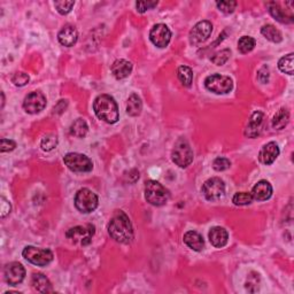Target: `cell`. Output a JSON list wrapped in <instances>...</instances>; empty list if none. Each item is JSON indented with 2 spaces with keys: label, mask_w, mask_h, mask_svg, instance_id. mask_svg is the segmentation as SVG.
I'll use <instances>...</instances> for the list:
<instances>
[{
  "label": "cell",
  "mask_w": 294,
  "mask_h": 294,
  "mask_svg": "<svg viewBox=\"0 0 294 294\" xmlns=\"http://www.w3.org/2000/svg\"><path fill=\"white\" fill-rule=\"evenodd\" d=\"M150 39L156 47L164 48L170 43L171 33L166 24L157 23L150 31Z\"/></svg>",
  "instance_id": "5bb4252c"
},
{
  "label": "cell",
  "mask_w": 294,
  "mask_h": 294,
  "mask_svg": "<svg viewBox=\"0 0 294 294\" xmlns=\"http://www.w3.org/2000/svg\"><path fill=\"white\" fill-rule=\"evenodd\" d=\"M230 54H231L230 49H222V51L215 53L214 56L211 57V61L214 62L216 66H223L224 63L229 60Z\"/></svg>",
  "instance_id": "d6a6232c"
},
{
  "label": "cell",
  "mask_w": 294,
  "mask_h": 294,
  "mask_svg": "<svg viewBox=\"0 0 294 294\" xmlns=\"http://www.w3.org/2000/svg\"><path fill=\"white\" fill-rule=\"evenodd\" d=\"M278 155H279L278 145L275 142H270L268 144H265L264 146L261 148L260 154H259V160L261 164L269 166L271 164H274L275 160L278 157Z\"/></svg>",
  "instance_id": "9a60e30c"
},
{
  "label": "cell",
  "mask_w": 294,
  "mask_h": 294,
  "mask_svg": "<svg viewBox=\"0 0 294 294\" xmlns=\"http://www.w3.org/2000/svg\"><path fill=\"white\" fill-rule=\"evenodd\" d=\"M257 79L260 81L261 83H266L269 81V69L268 67H262L261 69L257 72Z\"/></svg>",
  "instance_id": "60d3db41"
},
{
  "label": "cell",
  "mask_w": 294,
  "mask_h": 294,
  "mask_svg": "<svg viewBox=\"0 0 294 294\" xmlns=\"http://www.w3.org/2000/svg\"><path fill=\"white\" fill-rule=\"evenodd\" d=\"M216 6L219 7L221 12L225 13V14H231L234 12L237 7V2H232V0H225V2H217Z\"/></svg>",
  "instance_id": "836d02e7"
},
{
  "label": "cell",
  "mask_w": 294,
  "mask_h": 294,
  "mask_svg": "<svg viewBox=\"0 0 294 294\" xmlns=\"http://www.w3.org/2000/svg\"><path fill=\"white\" fill-rule=\"evenodd\" d=\"M293 58H294V54L289 53L287 54V56H285L280 59V60L278 61L279 70L284 72V74L293 75Z\"/></svg>",
  "instance_id": "f1b7e54d"
},
{
  "label": "cell",
  "mask_w": 294,
  "mask_h": 294,
  "mask_svg": "<svg viewBox=\"0 0 294 294\" xmlns=\"http://www.w3.org/2000/svg\"><path fill=\"white\" fill-rule=\"evenodd\" d=\"M22 255L30 263L38 266H45L53 261V253L47 248L26 246L22 252Z\"/></svg>",
  "instance_id": "8992f818"
},
{
  "label": "cell",
  "mask_w": 294,
  "mask_h": 294,
  "mask_svg": "<svg viewBox=\"0 0 294 294\" xmlns=\"http://www.w3.org/2000/svg\"><path fill=\"white\" fill-rule=\"evenodd\" d=\"M108 233L115 242L120 244H129L132 242L133 228L124 211L119 210L113 215L108 225Z\"/></svg>",
  "instance_id": "6da1fadb"
},
{
  "label": "cell",
  "mask_w": 294,
  "mask_h": 294,
  "mask_svg": "<svg viewBox=\"0 0 294 294\" xmlns=\"http://www.w3.org/2000/svg\"><path fill=\"white\" fill-rule=\"evenodd\" d=\"M143 110V102L142 99L138 94H131L128 99V103H126V113L130 116H138Z\"/></svg>",
  "instance_id": "cb8c5ba5"
},
{
  "label": "cell",
  "mask_w": 294,
  "mask_h": 294,
  "mask_svg": "<svg viewBox=\"0 0 294 294\" xmlns=\"http://www.w3.org/2000/svg\"><path fill=\"white\" fill-rule=\"evenodd\" d=\"M170 193L168 189L156 180H147L145 185V199L153 206H164L168 202Z\"/></svg>",
  "instance_id": "3957f363"
},
{
  "label": "cell",
  "mask_w": 294,
  "mask_h": 294,
  "mask_svg": "<svg viewBox=\"0 0 294 294\" xmlns=\"http://www.w3.org/2000/svg\"><path fill=\"white\" fill-rule=\"evenodd\" d=\"M261 34L263 35L266 39L270 40V42L276 43V44L280 43L283 40L282 33H280V31L273 24H266L262 26Z\"/></svg>",
  "instance_id": "484cf974"
},
{
  "label": "cell",
  "mask_w": 294,
  "mask_h": 294,
  "mask_svg": "<svg viewBox=\"0 0 294 294\" xmlns=\"http://www.w3.org/2000/svg\"><path fill=\"white\" fill-rule=\"evenodd\" d=\"M99 199L97 194L89 189H81L75 196V207L84 214H89L97 209Z\"/></svg>",
  "instance_id": "5b68a950"
},
{
  "label": "cell",
  "mask_w": 294,
  "mask_h": 294,
  "mask_svg": "<svg viewBox=\"0 0 294 294\" xmlns=\"http://www.w3.org/2000/svg\"><path fill=\"white\" fill-rule=\"evenodd\" d=\"M201 192L208 201H217L224 196L225 184L219 177L209 178L203 183Z\"/></svg>",
  "instance_id": "30bf717a"
},
{
  "label": "cell",
  "mask_w": 294,
  "mask_h": 294,
  "mask_svg": "<svg viewBox=\"0 0 294 294\" xmlns=\"http://www.w3.org/2000/svg\"><path fill=\"white\" fill-rule=\"evenodd\" d=\"M89 131L88 123L83 119H77L70 126V135L77 138H84Z\"/></svg>",
  "instance_id": "4316f807"
},
{
  "label": "cell",
  "mask_w": 294,
  "mask_h": 294,
  "mask_svg": "<svg viewBox=\"0 0 294 294\" xmlns=\"http://www.w3.org/2000/svg\"><path fill=\"white\" fill-rule=\"evenodd\" d=\"M57 145H58V137H57V135H54V133L46 135L42 139V142H40V146H42L43 151L45 152H49L54 150V148L57 147Z\"/></svg>",
  "instance_id": "4dcf8cb0"
},
{
  "label": "cell",
  "mask_w": 294,
  "mask_h": 294,
  "mask_svg": "<svg viewBox=\"0 0 294 294\" xmlns=\"http://www.w3.org/2000/svg\"><path fill=\"white\" fill-rule=\"evenodd\" d=\"M171 159L180 168H186L193 161V151L188 140L184 138L178 139L174 145L171 152Z\"/></svg>",
  "instance_id": "277c9868"
},
{
  "label": "cell",
  "mask_w": 294,
  "mask_h": 294,
  "mask_svg": "<svg viewBox=\"0 0 294 294\" xmlns=\"http://www.w3.org/2000/svg\"><path fill=\"white\" fill-rule=\"evenodd\" d=\"M131 71H132V63L124 60V59L116 60L112 65V74L114 75L116 79L126 78L131 74Z\"/></svg>",
  "instance_id": "ffe728a7"
},
{
  "label": "cell",
  "mask_w": 294,
  "mask_h": 294,
  "mask_svg": "<svg viewBox=\"0 0 294 294\" xmlns=\"http://www.w3.org/2000/svg\"><path fill=\"white\" fill-rule=\"evenodd\" d=\"M0 205H2V209H0L2 210V212H0V215H2V217L4 219V217H6L11 212L12 206H11V203L8 202L4 197H2V202H0Z\"/></svg>",
  "instance_id": "ab89813d"
},
{
  "label": "cell",
  "mask_w": 294,
  "mask_h": 294,
  "mask_svg": "<svg viewBox=\"0 0 294 294\" xmlns=\"http://www.w3.org/2000/svg\"><path fill=\"white\" fill-rule=\"evenodd\" d=\"M230 166H231V162L227 157H216L214 162H212V168L216 171L227 170L230 168Z\"/></svg>",
  "instance_id": "8d00e7d4"
},
{
  "label": "cell",
  "mask_w": 294,
  "mask_h": 294,
  "mask_svg": "<svg viewBox=\"0 0 294 294\" xmlns=\"http://www.w3.org/2000/svg\"><path fill=\"white\" fill-rule=\"evenodd\" d=\"M58 39L61 45L66 47H71L77 43L78 33L74 25H65L58 34Z\"/></svg>",
  "instance_id": "2e32d148"
},
{
  "label": "cell",
  "mask_w": 294,
  "mask_h": 294,
  "mask_svg": "<svg viewBox=\"0 0 294 294\" xmlns=\"http://www.w3.org/2000/svg\"><path fill=\"white\" fill-rule=\"evenodd\" d=\"M93 111L98 119L110 124H114L119 121V107L115 99L110 94H101L98 96L93 102Z\"/></svg>",
  "instance_id": "7a4b0ae2"
},
{
  "label": "cell",
  "mask_w": 294,
  "mask_h": 294,
  "mask_svg": "<svg viewBox=\"0 0 294 294\" xmlns=\"http://www.w3.org/2000/svg\"><path fill=\"white\" fill-rule=\"evenodd\" d=\"M45 107H46V97L42 92H31L24 98L23 108L29 114H38Z\"/></svg>",
  "instance_id": "7c38bea8"
},
{
  "label": "cell",
  "mask_w": 294,
  "mask_h": 294,
  "mask_svg": "<svg viewBox=\"0 0 294 294\" xmlns=\"http://www.w3.org/2000/svg\"><path fill=\"white\" fill-rule=\"evenodd\" d=\"M75 5V2H67V0H62V2H56L54 6H56L57 11L60 13L61 15H66L69 13L72 7Z\"/></svg>",
  "instance_id": "e575fe53"
},
{
  "label": "cell",
  "mask_w": 294,
  "mask_h": 294,
  "mask_svg": "<svg viewBox=\"0 0 294 294\" xmlns=\"http://www.w3.org/2000/svg\"><path fill=\"white\" fill-rule=\"evenodd\" d=\"M177 76H178V79L180 81V83H182L184 87H191V84L193 82V71L190 67L188 66H180L178 68V71H177Z\"/></svg>",
  "instance_id": "83f0119b"
},
{
  "label": "cell",
  "mask_w": 294,
  "mask_h": 294,
  "mask_svg": "<svg viewBox=\"0 0 294 294\" xmlns=\"http://www.w3.org/2000/svg\"><path fill=\"white\" fill-rule=\"evenodd\" d=\"M212 33V24L209 21H200L193 26L192 30L190 31V42L191 44L198 45L210 37Z\"/></svg>",
  "instance_id": "4fadbf2b"
},
{
  "label": "cell",
  "mask_w": 294,
  "mask_h": 294,
  "mask_svg": "<svg viewBox=\"0 0 294 294\" xmlns=\"http://www.w3.org/2000/svg\"><path fill=\"white\" fill-rule=\"evenodd\" d=\"M15 147H16V143L14 142V140L6 139V138H3L2 140H0V151H2L3 153L14 151Z\"/></svg>",
  "instance_id": "74e56055"
},
{
  "label": "cell",
  "mask_w": 294,
  "mask_h": 294,
  "mask_svg": "<svg viewBox=\"0 0 294 294\" xmlns=\"http://www.w3.org/2000/svg\"><path fill=\"white\" fill-rule=\"evenodd\" d=\"M65 165L75 173H89L93 169V164L89 156L81 153H68L63 157Z\"/></svg>",
  "instance_id": "ba28073f"
},
{
  "label": "cell",
  "mask_w": 294,
  "mask_h": 294,
  "mask_svg": "<svg viewBox=\"0 0 294 294\" xmlns=\"http://www.w3.org/2000/svg\"><path fill=\"white\" fill-rule=\"evenodd\" d=\"M94 236V227L92 224L87 225H77L68 230L66 232V237L69 239L72 244H79L85 246L89 245Z\"/></svg>",
  "instance_id": "9c48e42d"
},
{
  "label": "cell",
  "mask_w": 294,
  "mask_h": 294,
  "mask_svg": "<svg viewBox=\"0 0 294 294\" xmlns=\"http://www.w3.org/2000/svg\"><path fill=\"white\" fill-rule=\"evenodd\" d=\"M256 45V42L254 38L248 37V36H244L240 39L238 40V49L243 54L250 53L253 51Z\"/></svg>",
  "instance_id": "f546056e"
},
{
  "label": "cell",
  "mask_w": 294,
  "mask_h": 294,
  "mask_svg": "<svg viewBox=\"0 0 294 294\" xmlns=\"http://www.w3.org/2000/svg\"><path fill=\"white\" fill-rule=\"evenodd\" d=\"M4 276H5V280L8 284L12 285V286H16V285L23 282L25 277V269L19 262H11L4 268Z\"/></svg>",
  "instance_id": "8fae6325"
},
{
  "label": "cell",
  "mask_w": 294,
  "mask_h": 294,
  "mask_svg": "<svg viewBox=\"0 0 294 294\" xmlns=\"http://www.w3.org/2000/svg\"><path fill=\"white\" fill-rule=\"evenodd\" d=\"M262 123H263V113L262 112L253 113L250 122H248L247 124V128L245 130L246 137L255 138L256 136H259Z\"/></svg>",
  "instance_id": "ac0fdd59"
},
{
  "label": "cell",
  "mask_w": 294,
  "mask_h": 294,
  "mask_svg": "<svg viewBox=\"0 0 294 294\" xmlns=\"http://www.w3.org/2000/svg\"><path fill=\"white\" fill-rule=\"evenodd\" d=\"M205 87L208 91L215 94H225L233 89V82L229 76L212 74L205 79Z\"/></svg>",
  "instance_id": "52a82bcc"
},
{
  "label": "cell",
  "mask_w": 294,
  "mask_h": 294,
  "mask_svg": "<svg viewBox=\"0 0 294 294\" xmlns=\"http://www.w3.org/2000/svg\"><path fill=\"white\" fill-rule=\"evenodd\" d=\"M31 285H33L35 291L39 293L53 292L51 282H49L46 276L43 274H35L33 278H31Z\"/></svg>",
  "instance_id": "44dd1931"
},
{
  "label": "cell",
  "mask_w": 294,
  "mask_h": 294,
  "mask_svg": "<svg viewBox=\"0 0 294 294\" xmlns=\"http://www.w3.org/2000/svg\"><path fill=\"white\" fill-rule=\"evenodd\" d=\"M208 237H209V242L212 246L216 248H222L228 244L229 234L224 228L215 227L210 229Z\"/></svg>",
  "instance_id": "d6986e66"
},
{
  "label": "cell",
  "mask_w": 294,
  "mask_h": 294,
  "mask_svg": "<svg viewBox=\"0 0 294 294\" xmlns=\"http://www.w3.org/2000/svg\"><path fill=\"white\" fill-rule=\"evenodd\" d=\"M253 201V196L252 193L248 192H238L233 196L232 198V202L236 206H245V205H250Z\"/></svg>",
  "instance_id": "1f68e13d"
},
{
  "label": "cell",
  "mask_w": 294,
  "mask_h": 294,
  "mask_svg": "<svg viewBox=\"0 0 294 294\" xmlns=\"http://www.w3.org/2000/svg\"><path fill=\"white\" fill-rule=\"evenodd\" d=\"M252 196L253 199H255L257 201H265L270 199L273 196V186L268 182V180L262 179L260 182L255 184V186L252 190Z\"/></svg>",
  "instance_id": "e0dca14e"
},
{
  "label": "cell",
  "mask_w": 294,
  "mask_h": 294,
  "mask_svg": "<svg viewBox=\"0 0 294 294\" xmlns=\"http://www.w3.org/2000/svg\"><path fill=\"white\" fill-rule=\"evenodd\" d=\"M157 5V2H137L136 3V7L139 13H145L148 10H152L153 7Z\"/></svg>",
  "instance_id": "f35d334b"
},
{
  "label": "cell",
  "mask_w": 294,
  "mask_h": 294,
  "mask_svg": "<svg viewBox=\"0 0 294 294\" xmlns=\"http://www.w3.org/2000/svg\"><path fill=\"white\" fill-rule=\"evenodd\" d=\"M29 75L25 74V72H15L12 76V83L16 85V87H24V85L29 83Z\"/></svg>",
  "instance_id": "d590c367"
},
{
  "label": "cell",
  "mask_w": 294,
  "mask_h": 294,
  "mask_svg": "<svg viewBox=\"0 0 294 294\" xmlns=\"http://www.w3.org/2000/svg\"><path fill=\"white\" fill-rule=\"evenodd\" d=\"M289 121V113L285 108H280V110L276 113L273 119V128L275 130H283L285 126L287 125Z\"/></svg>",
  "instance_id": "d4e9b609"
},
{
  "label": "cell",
  "mask_w": 294,
  "mask_h": 294,
  "mask_svg": "<svg viewBox=\"0 0 294 294\" xmlns=\"http://www.w3.org/2000/svg\"><path fill=\"white\" fill-rule=\"evenodd\" d=\"M268 7L270 14L277 21L282 22V23H291V22H293V14H289V13L282 10L277 3H269Z\"/></svg>",
  "instance_id": "603a6c76"
},
{
  "label": "cell",
  "mask_w": 294,
  "mask_h": 294,
  "mask_svg": "<svg viewBox=\"0 0 294 294\" xmlns=\"http://www.w3.org/2000/svg\"><path fill=\"white\" fill-rule=\"evenodd\" d=\"M184 243L191 248V250L196 252H200L205 247V242L201 237V234H199L196 231H189L184 234Z\"/></svg>",
  "instance_id": "7402d4cb"
}]
</instances>
